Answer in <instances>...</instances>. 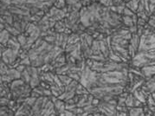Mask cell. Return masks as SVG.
Returning <instances> with one entry per match:
<instances>
[{"label":"cell","instance_id":"1","mask_svg":"<svg viewBox=\"0 0 155 116\" xmlns=\"http://www.w3.org/2000/svg\"><path fill=\"white\" fill-rule=\"evenodd\" d=\"M140 44V37H139L137 34H134L130 40V45L138 52Z\"/></svg>","mask_w":155,"mask_h":116},{"label":"cell","instance_id":"2","mask_svg":"<svg viewBox=\"0 0 155 116\" xmlns=\"http://www.w3.org/2000/svg\"><path fill=\"white\" fill-rule=\"evenodd\" d=\"M11 37H12V35L7 30L5 29L4 31H1V44L7 46V43L11 39Z\"/></svg>","mask_w":155,"mask_h":116},{"label":"cell","instance_id":"3","mask_svg":"<svg viewBox=\"0 0 155 116\" xmlns=\"http://www.w3.org/2000/svg\"><path fill=\"white\" fill-rule=\"evenodd\" d=\"M66 25H65V23L62 20H60V21H57L56 22V25L54 27V30L56 31V33H64V31L66 30Z\"/></svg>","mask_w":155,"mask_h":116},{"label":"cell","instance_id":"4","mask_svg":"<svg viewBox=\"0 0 155 116\" xmlns=\"http://www.w3.org/2000/svg\"><path fill=\"white\" fill-rule=\"evenodd\" d=\"M58 75V77H59V79L60 81H62V83L64 86H68L69 83H71V81H73V80L71 79L68 75Z\"/></svg>","mask_w":155,"mask_h":116},{"label":"cell","instance_id":"5","mask_svg":"<svg viewBox=\"0 0 155 116\" xmlns=\"http://www.w3.org/2000/svg\"><path fill=\"white\" fill-rule=\"evenodd\" d=\"M122 23L125 26H127L128 28L134 25L132 17H128V16H122Z\"/></svg>","mask_w":155,"mask_h":116},{"label":"cell","instance_id":"6","mask_svg":"<svg viewBox=\"0 0 155 116\" xmlns=\"http://www.w3.org/2000/svg\"><path fill=\"white\" fill-rule=\"evenodd\" d=\"M143 12H146V9H145V2H144V0H140V3H139L137 13Z\"/></svg>","mask_w":155,"mask_h":116},{"label":"cell","instance_id":"7","mask_svg":"<svg viewBox=\"0 0 155 116\" xmlns=\"http://www.w3.org/2000/svg\"><path fill=\"white\" fill-rule=\"evenodd\" d=\"M135 13L134 12H132L130 9H128L127 7L126 6V8L124 9V12H123V15L122 16H128V17H133Z\"/></svg>","mask_w":155,"mask_h":116},{"label":"cell","instance_id":"8","mask_svg":"<svg viewBox=\"0 0 155 116\" xmlns=\"http://www.w3.org/2000/svg\"><path fill=\"white\" fill-rule=\"evenodd\" d=\"M79 1L81 0H66V3H67V5H74L75 4H77Z\"/></svg>","mask_w":155,"mask_h":116},{"label":"cell","instance_id":"9","mask_svg":"<svg viewBox=\"0 0 155 116\" xmlns=\"http://www.w3.org/2000/svg\"><path fill=\"white\" fill-rule=\"evenodd\" d=\"M150 1V4L151 5H155V0H149Z\"/></svg>","mask_w":155,"mask_h":116},{"label":"cell","instance_id":"10","mask_svg":"<svg viewBox=\"0 0 155 116\" xmlns=\"http://www.w3.org/2000/svg\"><path fill=\"white\" fill-rule=\"evenodd\" d=\"M123 1H124L125 3H126V4H127V3H128V2H130L131 0H123Z\"/></svg>","mask_w":155,"mask_h":116}]
</instances>
